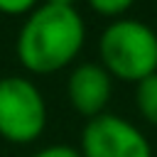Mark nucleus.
Returning a JSON list of instances; mask_svg holds the SVG:
<instances>
[{
	"mask_svg": "<svg viewBox=\"0 0 157 157\" xmlns=\"http://www.w3.org/2000/svg\"><path fill=\"white\" fill-rule=\"evenodd\" d=\"M86 42V22L74 5L39 2L15 39L17 61L29 74H54L66 69Z\"/></svg>",
	"mask_w": 157,
	"mask_h": 157,
	"instance_id": "nucleus-1",
	"label": "nucleus"
},
{
	"mask_svg": "<svg viewBox=\"0 0 157 157\" xmlns=\"http://www.w3.org/2000/svg\"><path fill=\"white\" fill-rule=\"evenodd\" d=\"M98 59L110 78L140 83L157 74V32L140 20H113L98 37Z\"/></svg>",
	"mask_w": 157,
	"mask_h": 157,
	"instance_id": "nucleus-2",
	"label": "nucleus"
},
{
	"mask_svg": "<svg viewBox=\"0 0 157 157\" xmlns=\"http://www.w3.org/2000/svg\"><path fill=\"white\" fill-rule=\"evenodd\" d=\"M47 101L34 81L25 76L0 78V137L12 145H29L47 128Z\"/></svg>",
	"mask_w": 157,
	"mask_h": 157,
	"instance_id": "nucleus-3",
	"label": "nucleus"
},
{
	"mask_svg": "<svg viewBox=\"0 0 157 157\" xmlns=\"http://www.w3.org/2000/svg\"><path fill=\"white\" fill-rule=\"evenodd\" d=\"M81 157H152V145L130 120L103 113L81 130Z\"/></svg>",
	"mask_w": 157,
	"mask_h": 157,
	"instance_id": "nucleus-4",
	"label": "nucleus"
},
{
	"mask_svg": "<svg viewBox=\"0 0 157 157\" xmlns=\"http://www.w3.org/2000/svg\"><path fill=\"white\" fill-rule=\"evenodd\" d=\"M66 96L71 108L83 115L86 120L98 118L105 113L110 96H113V78L110 74L96 64V61H83L71 69L69 81H66Z\"/></svg>",
	"mask_w": 157,
	"mask_h": 157,
	"instance_id": "nucleus-5",
	"label": "nucleus"
},
{
	"mask_svg": "<svg viewBox=\"0 0 157 157\" xmlns=\"http://www.w3.org/2000/svg\"><path fill=\"white\" fill-rule=\"evenodd\" d=\"M135 105L150 125H157V74L135 83Z\"/></svg>",
	"mask_w": 157,
	"mask_h": 157,
	"instance_id": "nucleus-6",
	"label": "nucleus"
},
{
	"mask_svg": "<svg viewBox=\"0 0 157 157\" xmlns=\"http://www.w3.org/2000/svg\"><path fill=\"white\" fill-rule=\"evenodd\" d=\"M88 5L103 17H120L135 5V0H88Z\"/></svg>",
	"mask_w": 157,
	"mask_h": 157,
	"instance_id": "nucleus-7",
	"label": "nucleus"
},
{
	"mask_svg": "<svg viewBox=\"0 0 157 157\" xmlns=\"http://www.w3.org/2000/svg\"><path fill=\"white\" fill-rule=\"evenodd\" d=\"M37 5H39V0H0V12L17 17V15H29Z\"/></svg>",
	"mask_w": 157,
	"mask_h": 157,
	"instance_id": "nucleus-8",
	"label": "nucleus"
},
{
	"mask_svg": "<svg viewBox=\"0 0 157 157\" xmlns=\"http://www.w3.org/2000/svg\"><path fill=\"white\" fill-rule=\"evenodd\" d=\"M32 157H81V152L69 145H49V147L37 150Z\"/></svg>",
	"mask_w": 157,
	"mask_h": 157,
	"instance_id": "nucleus-9",
	"label": "nucleus"
},
{
	"mask_svg": "<svg viewBox=\"0 0 157 157\" xmlns=\"http://www.w3.org/2000/svg\"><path fill=\"white\" fill-rule=\"evenodd\" d=\"M47 2H59V5H74L76 0H47Z\"/></svg>",
	"mask_w": 157,
	"mask_h": 157,
	"instance_id": "nucleus-10",
	"label": "nucleus"
}]
</instances>
